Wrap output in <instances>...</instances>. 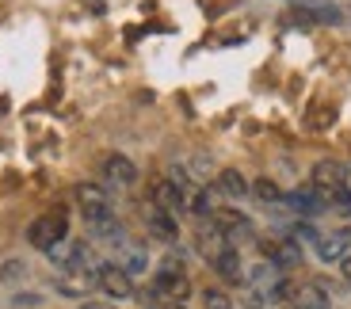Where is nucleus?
<instances>
[{"instance_id":"nucleus-1","label":"nucleus","mask_w":351,"mask_h":309,"mask_svg":"<svg viewBox=\"0 0 351 309\" xmlns=\"http://www.w3.org/2000/svg\"><path fill=\"white\" fill-rule=\"evenodd\" d=\"M77 203H80V214H84L88 230L104 240H114L111 248L123 245V230H119V218H114V206L107 199V191L99 184H80L77 187Z\"/></svg>"},{"instance_id":"nucleus-2","label":"nucleus","mask_w":351,"mask_h":309,"mask_svg":"<svg viewBox=\"0 0 351 309\" xmlns=\"http://www.w3.org/2000/svg\"><path fill=\"white\" fill-rule=\"evenodd\" d=\"M313 187L325 199V210L351 214V184H348V164L340 160H317L313 164Z\"/></svg>"},{"instance_id":"nucleus-3","label":"nucleus","mask_w":351,"mask_h":309,"mask_svg":"<svg viewBox=\"0 0 351 309\" xmlns=\"http://www.w3.org/2000/svg\"><path fill=\"white\" fill-rule=\"evenodd\" d=\"M65 237H69V218H65V210L43 214V218H35L31 221V230H27V240H31L38 252H50V248L62 245Z\"/></svg>"},{"instance_id":"nucleus-4","label":"nucleus","mask_w":351,"mask_h":309,"mask_svg":"<svg viewBox=\"0 0 351 309\" xmlns=\"http://www.w3.org/2000/svg\"><path fill=\"white\" fill-rule=\"evenodd\" d=\"M153 291H157L160 301H184L191 294V279H187L184 264L180 260H165L153 275Z\"/></svg>"},{"instance_id":"nucleus-5","label":"nucleus","mask_w":351,"mask_h":309,"mask_svg":"<svg viewBox=\"0 0 351 309\" xmlns=\"http://www.w3.org/2000/svg\"><path fill=\"white\" fill-rule=\"evenodd\" d=\"M96 286L107 294V298H130L134 294V275H126L119 264H99Z\"/></svg>"},{"instance_id":"nucleus-6","label":"nucleus","mask_w":351,"mask_h":309,"mask_svg":"<svg viewBox=\"0 0 351 309\" xmlns=\"http://www.w3.org/2000/svg\"><path fill=\"white\" fill-rule=\"evenodd\" d=\"M99 172H104V180L111 187H134L138 184V168H134V160L123 157V153H107V157L99 160Z\"/></svg>"},{"instance_id":"nucleus-7","label":"nucleus","mask_w":351,"mask_h":309,"mask_svg":"<svg viewBox=\"0 0 351 309\" xmlns=\"http://www.w3.org/2000/svg\"><path fill=\"white\" fill-rule=\"evenodd\" d=\"M340 8L325 4V0H298L290 12V23H340Z\"/></svg>"},{"instance_id":"nucleus-8","label":"nucleus","mask_w":351,"mask_h":309,"mask_svg":"<svg viewBox=\"0 0 351 309\" xmlns=\"http://www.w3.org/2000/svg\"><path fill=\"white\" fill-rule=\"evenodd\" d=\"M260 252L271 260L275 267H298L302 264V248L294 240H260Z\"/></svg>"},{"instance_id":"nucleus-9","label":"nucleus","mask_w":351,"mask_h":309,"mask_svg":"<svg viewBox=\"0 0 351 309\" xmlns=\"http://www.w3.org/2000/svg\"><path fill=\"white\" fill-rule=\"evenodd\" d=\"M287 206L294 214H302V218H317V214L325 210V199L317 195V187H298V191H287Z\"/></svg>"},{"instance_id":"nucleus-10","label":"nucleus","mask_w":351,"mask_h":309,"mask_svg":"<svg viewBox=\"0 0 351 309\" xmlns=\"http://www.w3.org/2000/svg\"><path fill=\"white\" fill-rule=\"evenodd\" d=\"M214 225H218V230L229 237V245H233L237 237H248V233H252V221H248L241 210H226V206L214 214Z\"/></svg>"},{"instance_id":"nucleus-11","label":"nucleus","mask_w":351,"mask_h":309,"mask_svg":"<svg viewBox=\"0 0 351 309\" xmlns=\"http://www.w3.org/2000/svg\"><path fill=\"white\" fill-rule=\"evenodd\" d=\"M195 245H199V252H202L206 260H214L218 252H226V248H229V237L218 230V225H214V221H202V225H199V237H195Z\"/></svg>"},{"instance_id":"nucleus-12","label":"nucleus","mask_w":351,"mask_h":309,"mask_svg":"<svg viewBox=\"0 0 351 309\" xmlns=\"http://www.w3.org/2000/svg\"><path fill=\"white\" fill-rule=\"evenodd\" d=\"M210 267L226 279V283H233V286L245 283V267H241V256H237V248H233V245H229L226 252H218V256L210 260Z\"/></svg>"},{"instance_id":"nucleus-13","label":"nucleus","mask_w":351,"mask_h":309,"mask_svg":"<svg viewBox=\"0 0 351 309\" xmlns=\"http://www.w3.org/2000/svg\"><path fill=\"white\" fill-rule=\"evenodd\" d=\"M145 225H149V233L157 240H168L172 245L176 237H180V225H176V214H168V210H160V206H153L149 214H145Z\"/></svg>"},{"instance_id":"nucleus-14","label":"nucleus","mask_w":351,"mask_h":309,"mask_svg":"<svg viewBox=\"0 0 351 309\" xmlns=\"http://www.w3.org/2000/svg\"><path fill=\"white\" fill-rule=\"evenodd\" d=\"M290 306H298V309H332V301H328V294L317 283H302V286H294V294H290Z\"/></svg>"},{"instance_id":"nucleus-15","label":"nucleus","mask_w":351,"mask_h":309,"mask_svg":"<svg viewBox=\"0 0 351 309\" xmlns=\"http://www.w3.org/2000/svg\"><path fill=\"white\" fill-rule=\"evenodd\" d=\"M153 206H160V210H168V214H184L187 199L172 187V180H160V184L153 187Z\"/></svg>"},{"instance_id":"nucleus-16","label":"nucleus","mask_w":351,"mask_h":309,"mask_svg":"<svg viewBox=\"0 0 351 309\" xmlns=\"http://www.w3.org/2000/svg\"><path fill=\"white\" fill-rule=\"evenodd\" d=\"M214 187H218L221 195H229V199H245V195L252 191L237 168H226V172H218V184H214Z\"/></svg>"},{"instance_id":"nucleus-17","label":"nucleus","mask_w":351,"mask_h":309,"mask_svg":"<svg viewBox=\"0 0 351 309\" xmlns=\"http://www.w3.org/2000/svg\"><path fill=\"white\" fill-rule=\"evenodd\" d=\"M119 267H123L126 275H141L145 271V252H141L138 245H130V240H123V245H119Z\"/></svg>"},{"instance_id":"nucleus-18","label":"nucleus","mask_w":351,"mask_h":309,"mask_svg":"<svg viewBox=\"0 0 351 309\" xmlns=\"http://www.w3.org/2000/svg\"><path fill=\"white\" fill-rule=\"evenodd\" d=\"M351 245V233H332V237H321L317 240V256L321 260H340Z\"/></svg>"},{"instance_id":"nucleus-19","label":"nucleus","mask_w":351,"mask_h":309,"mask_svg":"<svg viewBox=\"0 0 351 309\" xmlns=\"http://www.w3.org/2000/svg\"><path fill=\"white\" fill-rule=\"evenodd\" d=\"M252 195L260 199V203H282V199H287V195H282V187L275 184V180H267V176L252 184Z\"/></svg>"},{"instance_id":"nucleus-20","label":"nucleus","mask_w":351,"mask_h":309,"mask_svg":"<svg viewBox=\"0 0 351 309\" xmlns=\"http://www.w3.org/2000/svg\"><path fill=\"white\" fill-rule=\"evenodd\" d=\"M27 279V264L23 260H8V264L0 267V283L4 286H16V283H23Z\"/></svg>"},{"instance_id":"nucleus-21","label":"nucleus","mask_w":351,"mask_h":309,"mask_svg":"<svg viewBox=\"0 0 351 309\" xmlns=\"http://www.w3.org/2000/svg\"><path fill=\"white\" fill-rule=\"evenodd\" d=\"M202 306H206V309H233V301H229L221 291H214V286H206V291H202Z\"/></svg>"},{"instance_id":"nucleus-22","label":"nucleus","mask_w":351,"mask_h":309,"mask_svg":"<svg viewBox=\"0 0 351 309\" xmlns=\"http://www.w3.org/2000/svg\"><path fill=\"white\" fill-rule=\"evenodd\" d=\"M245 309H263V294H260V291H252V294L245 298Z\"/></svg>"},{"instance_id":"nucleus-23","label":"nucleus","mask_w":351,"mask_h":309,"mask_svg":"<svg viewBox=\"0 0 351 309\" xmlns=\"http://www.w3.org/2000/svg\"><path fill=\"white\" fill-rule=\"evenodd\" d=\"M38 301H43L38 294H19V298H16V306H38Z\"/></svg>"},{"instance_id":"nucleus-24","label":"nucleus","mask_w":351,"mask_h":309,"mask_svg":"<svg viewBox=\"0 0 351 309\" xmlns=\"http://www.w3.org/2000/svg\"><path fill=\"white\" fill-rule=\"evenodd\" d=\"M80 309H114V306H107V301H92V298H88Z\"/></svg>"},{"instance_id":"nucleus-25","label":"nucleus","mask_w":351,"mask_h":309,"mask_svg":"<svg viewBox=\"0 0 351 309\" xmlns=\"http://www.w3.org/2000/svg\"><path fill=\"white\" fill-rule=\"evenodd\" d=\"M343 279L351 283V256H343Z\"/></svg>"},{"instance_id":"nucleus-26","label":"nucleus","mask_w":351,"mask_h":309,"mask_svg":"<svg viewBox=\"0 0 351 309\" xmlns=\"http://www.w3.org/2000/svg\"><path fill=\"white\" fill-rule=\"evenodd\" d=\"M160 309H184L180 301H160Z\"/></svg>"},{"instance_id":"nucleus-27","label":"nucleus","mask_w":351,"mask_h":309,"mask_svg":"<svg viewBox=\"0 0 351 309\" xmlns=\"http://www.w3.org/2000/svg\"><path fill=\"white\" fill-rule=\"evenodd\" d=\"M287 309H298V306H287Z\"/></svg>"},{"instance_id":"nucleus-28","label":"nucleus","mask_w":351,"mask_h":309,"mask_svg":"<svg viewBox=\"0 0 351 309\" xmlns=\"http://www.w3.org/2000/svg\"><path fill=\"white\" fill-rule=\"evenodd\" d=\"M294 4H298V0H294Z\"/></svg>"}]
</instances>
